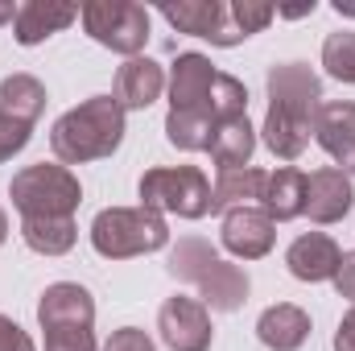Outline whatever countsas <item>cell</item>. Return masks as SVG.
<instances>
[{
    "label": "cell",
    "mask_w": 355,
    "mask_h": 351,
    "mask_svg": "<svg viewBox=\"0 0 355 351\" xmlns=\"http://www.w3.org/2000/svg\"><path fill=\"white\" fill-rule=\"evenodd\" d=\"M335 12H339V17H343V12H347V17H355V4H343V0H339V4H335Z\"/></svg>",
    "instance_id": "cell-36"
},
{
    "label": "cell",
    "mask_w": 355,
    "mask_h": 351,
    "mask_svg": "<svg viewBox=\"0 0 355 351\" xmlns=\"http://www.w3.org/2000/svg\"><path fill=\"white\" fill-rule=\"evenodd\" d=\"M0 351H37V343H33V335L21 323H12L8 314H0Z\"/></svg>",
    "instance_id": "cell-31"
},
{
    "label": "cell",
    "mask_w": 355,
    "mask_h": 351,
    "mask_svg": "<svg viewBox=\"0 0 355 351\" xmlns=\"http://www.w3.org/2000/svg\"><path fill=\"white\" fill-rule=\"evenodd\" d=\"M335 293L339 298H347L355 306V252H343V261H339V273H335Z\"/></svg>",
    "instance_id": "cell-32"
},
{
    "label": "cell",
    "mask_w": 355,
    "mask_h": 351,
    "mask_svg": "<svg viewBox=\"0 0 355 351\" xmlns=\"http://www.w3.org/2000/svg\"><path fill=\"white\" fill-rule=\"evenodd\" d=\"M166 91V67L153 62L149 54H137V58H124V67L116 71V91L112 99L124 108V112H145L149 103H157Z\"/></svg>",
    "instance_id": "cell-15"
},
{
    "label": "cell",
    "mask_w": 355,
    "mask_h": 351,
    "mask_svg": "<svg viewBox=\"0 0 355 351\" xmlns=\"http://www.w3.org/2000/svg\"><path fill=\"white\" fill-rule=\"evenodd\" d=\"M211 112L215 120H232V116H248V87L236 79V75H219L215 91H211Z\"/></svg>",
    "instance_id": "cell-26"
},
{
    "label": "cell",
    "mask_w": 355,
    "mask_h": 351,
    "mask_svg": "<svg viewBox=\"0 0 355 351\" xmlns=\"http://www.w3.org/2000/svg\"><path fill=\"white\" fill-rule=\"evenodd\" d=\"M215 79H219V71H215V62L207 54H198V50L178 54L174 67H170V79H166V87H170V112L202 108L211 99V91H215Z\"/></svg>",
    "instance_id": "cell-14"
},
{
    "label": "cell",
    "mask_w": 355,
    "mask_h": 351,
    "mask_svg": "<svg viewBox=\"0 0 355 351\" xmlns=\"http://www.w3.org/2000/svg\"><path fill=\"white\" fill-rule=\"evenodd\" d=\"M79 21L91 42L124 58H137L149 42V8L137 0H91L79 8Z\"/></svg>",
    "instance_id": "cell-7"
},
{
    "label": "cell",
    "mask_w": 355,
    "mask_h": 351,
    "mask_svg": "<svg viewBox=\"0 0 355 351\" xmlns=\"http://www.w3.org/2000/svg\"><path fill=\"white\" fill-rule=\"evenodd\" d=\"M257 339L268 351H297L310 339V314L293 302H277L257 318Z\"/></svg>",
    "instance_id": "cell-18"
},
{
    "label": "cell",
    "mask_w": 355,
    "mask_h": 351,
    "mask_svg": "<svg viewBox=\"0 0 355 351\" xmlns=\"http://www.w3.org/2000/svg\"><path fill=\"white\" fill-rule=\"evenodd\" d=\"M223 248L236 261H261L277 244V223L268 219L261 207H236L223 215V232H219Z\"/></svg>",
    "instance_id": "cell-10"
},
{
    "label": "cell",
    "mask_w": 355,
    "mask_h": 351,
    "mask_svg": "<svg viewBox=\"0 0 355 351\" xmlns=\"http://www.w3.org/2000/svg\"><path fill=\"white\" fill-rule=\"evenodd\" d=\"M91 248L103 261L149 257L170 248V223L149 207H107L91 219Z\"/></svg>",
    "instance_id": "cell-4"
},
{
    "label": "cell",
    "mask_w": 355,
    "mask_h": 351,
    "mask_svg": "<svg viewBox=\"0 0 355 351\" xmlns=\"http://www.w3.org/2000/svg\"><path fill=\"white\" fill-rule=\"evenodd\" d=\"M141 207L178 219L211 215V178L198 166H153L141 174Z\"/></svg>",
    "instance_id": "cell-6"
},
{
    "label": "cell",
    "mask_w": 355,
    "mask_h": 351,
    "mask_svg": "<svg viewBox=\"0 0 355 351\" xmlns=\"http://www.w3.org/2000/svg\"><path fill=\"white\" fill-rule=\"evenodd\" d=\"M79 21L75 4H58V0H25L17 4V21H12V37L17 46H42L46 37L62 33L67 25Z\"/></svg>",
    "instance_id": "cell-17"
},
{
    "label": "cell",
    "mask_w": 355,
    "mask_h": 351,
    "mask_svg": "<svg viewBox=\"0 0 355 351\" xmlns=\"http://www.w3.org/2000/svg\"><path fill=\"white\" fill-rule=\"evenodd\" d=\"M322 67H327L331 79L355 83V33L352 29L327 33V42H322Z\"/></svg>",
    "instance_id": "cell-25"
},
{
    "label": "cell",
    "mask_w": 355,
    "mask_h": 351,
    "mask_svg": "<svg viewBox=\"0 0 355 351\" xmlns=\"http://www.w3.org/2000/svg\"><path fill=\"white\" fill-rule=\"evenodd\" d=\"M29 137H33V128H29V124H21V120H12V116H4V112H0V166H4V162H12V157L29 145Z\"/></svg>",
    "instance_id": "cell-29"
},
{
    "label": "cell",
    "mask_w": 355,
    "mask_h": 351,
    "mask_svg": "<svg viewBox=\"0 0 355 351\" xmlns=\"http://www.w3.org/2000/svg\"><path fill=\"white\" fill-rule=\"evenodd\" d=\"M21 240L37 257H67L79 240L75 215H46V219H21Z\"/></svg>",
    "instance_id": "cell-22"
},
{
    "label": "cell",
    "mask_w": 355,
    "mask_h": 351,
    "mask_svg": "<svg viewBox=\"0 0 355 351\" xmlns=\"http://www.w3.org/2000/svg\"><path fill=\"white\" fill-rule=\"evenodd\" d=\"M99 351H157V348H153V339L141 327H120V331H112V339Z\"/></svg>",
    "instance_id": "cell-30"
},
{
    "label": "cell",
    "mask_w": 355,
    "mask_h": 351,
    "mask_svg": "<svg viewBox=\"0 0 355 351\" xmlns=\"http://www.w3.org/2000/svg\"><path fill=\"white\" fill-rule=\"evenodd\" d=\"M339 261H343V248H339L327 232H306V236H297V240L285 248V264H289V273H293L297 281H306V285L335 281Z\"/></svg>",
    "instance_id": "cell-16"
},
{
    "label": "cell",
    "mask_w": 355,
    "mask_h": 351,
    "mask_svg": "<svg viewBox=\"0 0 355 351\" xmlns=\"http://www.w3.org/2000/svg\"><path fill=\"white\" fill-rule=\"evenodd\" d=\"M211 162L219 170H240V166H252V153H257V128L248 116H232V120H219L215 132H211V145H207Z\"/></svg>",
    "instance_id": "cell-20"
},
{
    "label": "cell",
    "mask_w": 355,
    "mask_h": 351,
    "mask_svg": "<svg viewBox=\"0 0 355 351\" xmlns=\"http://www.w3.org/2000/svg\"><path fill=\"white\" fill-rule=\"evenodd\" d=\"M227 8H232V25H236V33H240L244 42H248L252 33H261L268 21L277 17V8H272V4H261V0H232Z\"/></svg>",
    "instance_id": "cell-27"
},
{
    "label": "cell",
    "mask_w": 355,
    "mask_h": 351,
    "mask_svg": "<svg viewBox=\"0 0 355 351\" xmlns=\"http://www.w3.org/2000/svg\"><path fill=\"white\" fill-rule=\"evenodd\" d=\"M166 268L174 281L194 285L198 302L207 310H219V314H236L252 293L248 273L240 264H232L227 257H219V248L202 236H182L166 257Z\"/></svg>",
    "instance_id": "cell-3"
},
{
    "label": "cell",
    "mask_w": 355,
    "mask_h": 351,
    "mask_svg": "<svg viewBox=\"0 0 355 351\" xmlns=\"http://www.w3.org/2000/svg\"><path fill=\"white\" fill-rule=\"evenodd\" d=\"M17 21V4L12 0H0V25H12Z\"/></svg>",
    "instance_id": "cell-34"
},
{
    "label": "cell",
    "mask_w": 355,
    "mask_h": 351,
    "mask_svg": "<svg viewBox=\"0 0 355 351\" xmlns=\"http://www.w3.org/2000/svg\"><path fill=\"white\" fill-rule=\"evenodd\" d=\"M37 323L42 331H58V327H95V298L87 285L79 281H54L42 289L37 302Z\"/></svg>",
    "instance_id": "cell-12"
},
{
    "label": "cell",
    "mask_w": 355,
    "mask_h": 351,
    "mask_svg": "<svg viewBox=\"0 0 355 351\" xmlns=\"http://www.w3.org/2000/svg\"><path fill=\"white\" fill-rule=\"evenodd\" d=\"M215 112H211V103H202V108H182V112H170L166 116V141L182 149V153H207V145H211V132H215Z\"/></svg>",
    "instance_id": "cell-23"
},
{
    "label": "cell",
    "mask_w": 355,
    "mask_h": 351,
    "mask_svg": "<svg viewBox=\"0 0 355 351\" xmlns=\"http://www.w3.org/2000/svg\"><path fill=\"white\" fill-rule=\"evenodd\" d=\"M355 203V190H352V178L335 166H322L314 174H306V215L322 228L331 223H343L347 211Z\"/></svg>",
    "instance_id": "cell-13"
},
{
    "label": "cell",
    "mask_w": 355,
    "mask_h": 351,
    "mask_svg": "<svg viewBox=\"0 0 355 351\" xmlns=\"http://www.w3.org/2000/svg\"><path fill=\"white\" fill-rule=\"evenodd\" d=\"M157 331H162V343L170 351H211V339H215L211 310L198 298H186V293H174V298L162 302Z\"/></svg>",
    "instance_id": "cell-8"
},
{
    "label": "cell",
    "mask_w": 355,
    "mask_h": 351,
    "mask_svg": "<svg viewBox=\"0 0 355 351\" xmlns=\"http://www.w3.org/2000/svg\"><path fill=\"white\" fill-rule=\"evenodd\" d=\"M4 240H8V215H4V207H0V248H4Z\"/></svg>",
    "instance_id": "cell-35"
},
{
    "label": "cell",
    "mask_w": 355,
    "mask_h": 351,
    "mask_svg": "<svg viewBox=\"0 0 355 351\" xmlns=\"http://www.w3.org/2000/svg\"><path fill=\"white\" fill-rule=\"evenodd\" d=\"M8 198L21 211V219H46V215H75L83 203V186L71 166L62 162H37L25 166L8 182Z\"/></svg>",
    "instance_id": "cell-5"
},
{
    "label": "cell",
    "mask_w": 355,
    "mask_h": 351,
    "mask_svg": "<svg viewBox=\"0 0 355 351\" xmlns=\"http://www.w3.org/2000/svg\"><path fill=\"white\" fill-rule=\"evenodd\" d=\"M261 211L272 223H289V219L306 215V174L297 166H277L265 182Z\"/></svg>",
    "instance_id": "cell-19"
},
{
    "label": "cell",
    "mask_w": 355,
    "mask_h": 351,
    "mask_svg": "<svg viewBox=\"0 0 355 351\" xmlns=\"http://www.w3.org/2000/svg\"><path fill=\"white\" fill-rule=\"evenodd\" d=\"M0 112L33 128L37 116L46 112V87H42V79L37 75H25V71L21 75H8L0 83Z\"/></svg>",
    "instance_id": "cell-24"
},
{
    "label": "cell",
    "mask_w": 355,
    "mask_h": 351,
    "mask_svg": "<svg viewBox=\"0 0 355 351\" xmlns=\"http://www.w3.org/2000/svg\"><path fill=\"white\" fill-rule=\"evenodd\" d=\"M268 174L257 166H240V170H219L211 186V215H227L236 207H261Z\"/></svg>",
    "instance_id": "cell-21"
},
{
    "label": "cell",
    "mask_w": 355,
    "mask_h": 351,
    "mask_svg": "<svg viewBox=\"0 0 355 351\" xmlns=\"http://www.w3.org/2000/svg\"><path fill=\"white\" fill-rule=\"evenodd\" d=\"M268 112L265 145L277 162H297L314 137V116L322 108V79L306 62H277L268 67Z\"/></svg>",
    "instance_id": "cell-1"
},
{
    "label": "cell",
    "mask_w": 355,
    "mask_h": 351,
    "mask_svg": "<svg viewBox=\"0 0 355 351\" xmlns=\"http://www.w3.org/2000/svg\"><path fill=\"white\" fill-rule=\"evenodd\" d=\"M162 17L174 25L178 33L190 37H207L211 46H240L244 37L232 25V8L223 0H178V4H162Z\"/></svg>",
    "instance_id": "cell-9"
},
{
    "label": "cell",
    "mask_w": 355,
    "mask_h": 351,
    "mask_svg": "<svg viewBox=\"0 0 355 351\" xmlns=\"http://www.w3.org/2000/svg\"><path fill=\"white\" fill-rule=\"evenodd\" d=\"M314 141L327 149L335 170L355 174V99H331L314 116Z\"/></svg>",
    "instance_id": "cell-11"
},
{
    "label": "cell",
    "mask_w": 355,
    "mask_h": 351,
    "mask_svg": "<svg viewBox=\"0 0 355 351\" xmlns=\"http://www.w3.org/2000/svg\"><path fill=\"white\" fill-rule=\"evenodd\" d=\"M335 351H355V306L339 318V331H335Z\"/></svg>",
    "instance_id": "cell-33"
},
{
    "label": "cell",
    "mask_w": 355,
    "mask_h": 351,
    "mask_svg": "<svg viewBox=\"0 0 355 351\" xmlns=\"http://www.w3.org/2000/svg\"><path fill=\"white\" fill-rule=\"evenodd\" d=\"M124 132H128V112L112 95H91L54 120L50 149L62 166H87L112 157L124 145Z\"/></svg>",
    "instance_id": "cell-2"
},
{
    "label": "cell",
    "mask_w": 355,
    "mask_h": 351,
    "mask_svg": "<svg viewBox=\"0 0 355 351\" xmlns=\"http://www.w3.org/2000/svg\"><path fill=\"white\" fill-rule=\"evenodd\" d=\"M46 351H99L91 327H58L46 331Z\"/></svg>",
    "instance_id": "cell-28"
}]
</instances>
